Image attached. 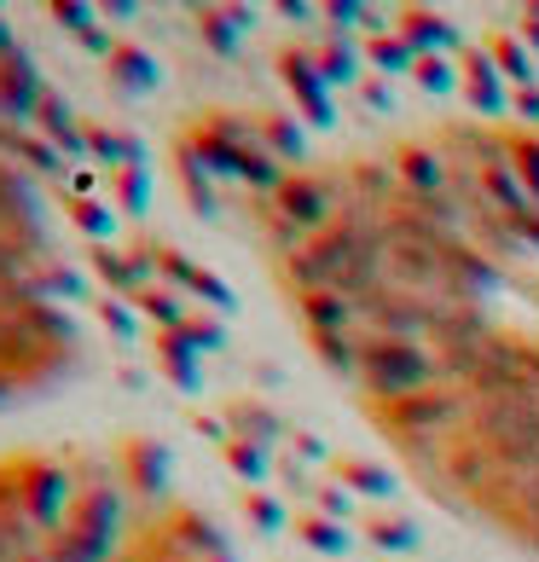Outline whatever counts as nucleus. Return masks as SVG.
<instances>
[{"instance_id": "nucleus-1", "label": "nucleus", "mask_w": 539, "mask_h": 562, "mask_svg": "<svg viewBox=\"0 0 539 562\" xmlns=\"http://www.w3.org/2000/svg\"><path fill=\"white\" fill-rule=\"evenodd\" d=\"M366 418L378 424L401 452H418V447L459 441V435L470 429V394L441 383V389L406 394V401H366Z\"/></svg>"}, {"instance_id": "nucleus-2", "label": "nucleus", "mask_w": 539, "mask_h": 562, "mask_svg": "<svg viewBox=\"0 0 539 562\" xmlns=\"http://www.w3.org/2000/svg\"><path fill=\"white\" fill-rule=\"evenodd\" d=\"M470 435L505 464L516 482H539V394H505V401H475Z\"/></svg>"}, {"instance_id": "nucleus-3", "label": "nucleus", "mask_w": 539, "mask_h": 562, "mask_svg": "<svg viewBox=\"0 0 539 562\" xmlns=\"http://www.w3.org/2000/svg\"><path fill=\"white\" fill-rule=\"evenodd\" d=\"M447 371L424 342H383V337H360V389L366 401H406V394L441 389Z\"/></svg>"}, {"instance_id": "nucleus-4", "label": "nucleus", "mask_w": 539, "mask_h": 562, "mask_svg": "<svg viewBox=\"0 0 539 562\" xmlns=\"http://www.w3.org/2000/svg\"><path fill=\"white\" fill-rule=\"evenodd\" d=\"M116 528H122V493H111V487H81L70 522L47 539V557H53V562H111Z\"/></svg>"}, {"instance_id": "nucleus-5", "label": "nucleus", "mask_w": 539, "mask_h": 562, "mask_svg": "<svg viewBox=\"0 0 539 562\" xmlns=\"http://www.w3.org/2000/svg\"><path fill=\"white\" fill-rule=\"evenodd\" d=\"M76 498H81V487L65 464H53V458H18V510H24V522L41 539H53L70 522Z\"/></svg>"}, {"instance_id": "nucleus-6", "label": "nucleus", "mask_w": 539, "mask_h": 562, "mask_svg": "<svg viewBox=\"0 0 539 562\" xmlns=\"http://www.w3.org/2000/svg\"><path fill=\"white\" fill-rule=\"evenodd\" d=\"M493 337H499V325L487 319V307H482V302L441 307V319H435V330H429V353L441 360L447 383H452V389H464V378L475 371V360H482V348H487Z\"/></svg>"}, {"instance_id": "nucleus-7", "label": "nucleus", "mask_w": 539, "mask_h": 562, "mask_svg": "<svg viewBox=\"0 0 539 562\" xmlns=\"http://www.w3.org/2000/svg\"><path fill=\"white\" fill-rule=\"evenodd\" d=\"M267 203H273L290 226H302L307 238H319L325 226L343 221V210H348L355 198H348V180H343V175H337V180H330V175H290Z\"/></svg>"}, {"instance_id": "nucleus-8", "label": "nucleus", "mask_w": 539, "mask_h": 562, "mask_svg": "<svg viewBox=\"0 0 539 562\" xmlns=\"http://www.w3.org/2000/svg\"><path fill=\"white\" fill-rule=\"evenodd\" d=\"M441 319L435 302H418V296H401V290H378L371 302H360V325L366 337H383V342H424L429 348V330Z\"/></svg>"}, {"instance_id": "nucleus-9", "label": "nucleus", "mask_w": 539, "mask_h": 562, "mask_svg": "<svg viewBox=\"0 0 539 562\" xmlns=\"http://www.w3.org/2000/svg\"><path fill=\"white\" fill-rule=\"evenodd\" d=\"M279 81H284V93L296 99V111L307 128H337V111H330V88H325V76L314 65V53L307 47H279Z\"/></svg>"}, {"instance_id": "nucleus-10", "label": "nucleus", "mask_w": 539, "mask_h": 562, "mask_svg": "<svg viewBox=\"0 0 539 562\" xmlns=\"http://www.w3.org/2000/svg\"><path fill=\"white\" fill-rule=\"evenodd\" d=\"M88 267H93V279L105 284V296H139V290H151V273H157V244H151V238L134 244V249L93 244V249H88Z\"/></svg>"}, {"instance_id": "nucleus-11", "label": "nucleus", "mask_w": 539, "mask_h": 562, "mask_svg": "<svg viewBox=\"0 0 539 562\" xmlns=\"http://www.w3.org/2000/svg\"><path fill=\"white\" fill-rule=\"evenodd\" d=\"M41 99H47V81H41L35 58L18 53L0 65V116H7V128H24V122H35Z\"/></svg>"}, {"instance_id": "nucleus-12", "label": "nucleus", "mask_w": 539, "mask_h": 562, "mask_svg": "<svg viewBox=\"0 0 539 562\" xmlns=\"http://www.w3.org/2000/svg\"><path fill=\"white\" fill-rule=\"evenodd\" d=\"M35 134L47 139L65 162H81V169H88V122L70 111L65 93L47 88V99H41V111H35Z\"/></svg>"}, {"instance_id": "nucleus-13", "label": "nucleus", "mask_w": 539, "mask_h": 562, "mask_svg": "<svg viewBox=\"0 0 539 562\" xmlns=\"http://www.w3.org/2000/svg\"><path fill=\"white\" fill-rule=\"evenodd\" d=\"M180 145L203 162V175H210V180H238V169H244V145L226 139L210 116H192V122H186Z\"/></svg>"}, {"instance_id": "nucleus-14", "label": "nucleus", "mask_w": 539, "mask_h": 562, "mask_svg": "<svg viewBox=\"0 0 539 562\" xmlns=\"http://www.w3.org/2000/svg\"><path fill=\"white\" fill-rule=\"evenodd\" d=\"M464 99H470V111L475 116H505L510 111V93H505V76L499 65H493V47H464Z\"/></svg>"}, {"instance_id": "nucleus-15", "label": "nucleus", "mask_w": 539, "mask_h": 562, "mask_svg": "<svg viewBox=\"0 0 539 562\" xmlns=\"http://www.w3.org/2000/svg\"><path fill=\"white\" fill-rule=\"evenodd\" d=\"M395 175L412 198H441L452 192V162L441 145H401L395 151Z\"/></svg>"}, {"instance_id": "nucleus-16", "label": "nucleus", "mask_w": 539, "mask_h": 562, "mask_svg": "<svg viewBox=\"0 0 539 562\" xmlns=\"http://www.w3.org/2000/svg\"><path fill=\"white\" fill-rule=\"evenodd\" d=\"M226 429H233V441H250V447H261V452H273L279 441H284V418L267 401H256V394H233V401H226Z\"/></svg>"}, {"instance_id": "nucleus-17", "label": "nucleus", "mask_w": 539, "mask_h": 562, "mask_svg": "<svg viewBox=\"0 0 539 562\" xmlns=\"http://www.w3.org/2000/svg\"><path fill=\"white\" fill-rule=\"evenodd\" d=\"M122 470H128V487L139 498H162L169 493V470L175 458L162 441H145V435H134V441H122Z\"/></svg>"}, {"instance_id": "nucleus-18", "label": "nucleus", "mask_w": 539, "mask_h": 562, "mask_svg": "<svg viewBox=\"0 0 539 562\" xmlns=\"http://www.w3.org/2000/svg\"><path fill=\"white\" fill-rule=\"evenodd\" d=\"M0 157L18 162V169H24L30 180H58V186L70 180V162L58 157L41 134H30V128H7V134H0Z\"/></svg>"}, {"instance_id": "nucleus-19", "label": "nucleus", "mask_w": 539, "mask_h": 562, "mask_svg": "<svg viewBox=\"0 0 539 562\" xmlns=\"http://www.w3.org/2000/svg\"><path fill=\"white\" fill-rule=\"evenodd\" d=\"M401 35L412 41V53H418V58H447V53L464 47L459 24H452L447 12H429V7H406L401 12Z\"/></svg>"}, {"instance_id": "nucleus-20", "label": "nucleus", "mask_w": 539, "mask_h": 562, "mask_svg": "<svg viewBox=\"0 0 539 562\" xmlns=\"http://www.w3.org/2000/svg\"><path fill=\"white\" fill-rule=\"evenodd\" d=\"M296 319L307 325V337H348L360 325V307L343 290H314V296H296Z\"/></svg>"}, {"instance_id": "nucleus-21", "label": "nucleus", "mask_w": 539, "mask_h": 562, "mask_svg": "<svg viewBox=\"0 0 539 562\" xmlns=\"http://www.w3.org/2000/svg\"><path fill=\"white\" fill-rule=\"evenodd\" d=\"M157 366H162V378H169L180 394H203V353L192 348V337L186 330H157Z\"/></svg>"}, {"instance_id": "nucleus-22", "label": "nucleus", "mask_w": 539, "mask_h": 562, "mask_svg": "<svg viewBox=\"0 0 539 562\" xmlns=\"http://www.w3.org/2000/svg\"><path fill=\"white\" fill-rule=\"evenodd\" d=\"M105 76L116 81L122 93H157V88H162V65H157V53L134 47V41H122V47L105 58Z\"/></svg>"}, {"instance_id": "nucleus-23", "label": "nucleus", "mask_w": 539, "mask_h": 562, "mask_svg": "<svg viewBox=\"0 0 539 562\" xmlns=\"http://www.w3.org/2000/svg\"><path fill=\"white\" fill-rule=\"evenodd\" d=\"M192 24H198V41H203V47H210L215 58H226V65H233V58L244 53V24H238L233 7H198Z\"/></svg>"}, {"instance_id": "nucleus-24", "label": "nucleus", "mask_w": 539, "mask_h": 562, "mask_svg": "<svg viewBox=\"0 0 539 562\" xmlns=\"http://www.w3.org/2000/svg\"><path fill=\"white\" fill-rule=\"evenodd\" d=\"M330 475L355 493V498H395L401 482H395V470H383V464H371V458H337L330 464Z\"/></svg>"}, {"instance_id": "nucleus-25", "label": "nucleus", "mask_w": 539, "mask_h": 562, "mask_svg": "<svg viewBox=\"0 0 539 562\" xmlns=\"http://www.w3.org/2000/svg\"><path fill=\"white\" fill-rule=\"evenodd\" d=\"M24 319H30V330L47 348H58V353H81V325H76V314H65L58 302H30L24 307Z\"/></svg>"}, {"instance_id": "nucleus-26", "label": "nucleus", "mask_w": 539, "mask_h": 562, "mask_svg": "<svg viewBox=\"0 0 539 562\" xmlns=\"http://www.w3.org/2000/svg\"><path fill=\"white\" fill-rule=\"evenodd\" d=\"M175 180H180V192H186V203H192V215H198V221H215V215H221L215 180L203 175V162L186 151V145H175Z\"/></svg>"}, {"instance_id": "nucleus-27", "label": "nucleus", "mask_w": 539, "mask_h": 562, "mask_svg": "<svg viewBox=\"0 0 539 562\" xmlns=\"http://www.w3.org/2000/svg\"><path fill=\"white\" fill-rule=\"evenodd\" d=\"M88 162L99 175H122V169H134V134H116L105 128V122H88Z\"/></svg>"}, {"instance_id": "nucleus-28", "label": "nucleus", "mask_w": 539, "mask_h": 562, "mask_svg": "<svg viewBox=\"0 0 539 562\" xmlns=\"http://www.w3.org/2000/svg\"><path fill=\"white\" fill-rule=\"evenodd\" d=\"M314 65L325 76V88H355L360 76V47H355V35H325V47L314 53Z\"/></svg>"}, {"instance_id": "nucleus-29", "label": "nucleus", "mask_w": 539, "mask_h": 562, "mask_svg": "<svg viewBox=\"0 0 539 562\" xmlns=\"http://www.w3.org/2000/svg\"><path fill=\"white\" fill-rule=\"evenodd\" d=\"M256 122H261V145H267L279 162H307V128H302L296 116L267 111V116H256Z\"/></svg>"}, {"instance_id": "nucleus-30", "label": "nucleus", "mask_w": 539, "mask_h": 562, "mask_svg": "<svg viewBox=\"0 0 539 562\" xmlns=\"http://www.w3.org/2000/svg\"><path fill=\"white\" fill-rule=\"evenodd\" d=\"M65 215H70V226L81 238H93V244H111L116 238V203H105V198H65Z\"/></svg>"}, {"instance_id": "nucleus-31", "label": "nucleus", "mask_w": 539, "mask_h": 562, "mask_svg": "<svg viewBox=\"0 0 539 562\" xmlns=\"http://www.w3.org/2000/svg\"><path fill=\"white\" fill-rule=\"evenodd\" d=\"M134 307H139V319L157 325V330H186V325H192V314H186V302H180V290H169V284L139 290Z\"/></svg>"}, {"instance_id": "nucleus-32", "label": "nucleus", "mask_w": 539, "mask_h": 562, "mask_svg": "<svg viewBox=\"0 0 539 562\" xmlns=\"http://www.w3.org/2000/svg\"><path fill=\"white\" fill-rule=\"evenodd\" d=\"M296 539H302L307 551H319V557H348V551H355L348 528H343V522H330V516H319V510L296 516Z\"/></svg>"}, {"instance_id": "nucleus-33", "label": "nucleus", "mask_w": 539, "mask_h": 562, "mask_svg": "<svg viewBox=\"0 0 539 562\" xmlns=\"http://www.w3.org/2000/svg\"><path fill=\"white\" fill-rule=\"evenodd\" d=\"M366 546H378L383 557H406V551L424 546V533H418V522H406V516H371Z\"/></svg>"}, {"instance_id": "nucleus-34", "label": "nucleus", "mask_w": 539, "mask_h": 562, "mask_svg": "<svg viewBox=\"0 0 539 562\" xmlns=\"http://www.w3.org/2000/svg\"><path fill=\"white\" fill-rule=\"evenodd\" d=\"M366 58H371L383 76H412V70H418V53H412V41H406L401 30L366 35Z\"/></svg>"}, {"instance_id": "nucleus-35", "label": "nucleus", "mask_w": 539, "mask_h": 562, "mask_svg": "<svg viewBox=\"0 0 539 562\" xmlns=\"http://www.w3.org/2000/svg\"><path fill=\"white\" fill-rule=\"evenodd\" d=\"M244 516H250V528L256 533H267V539H279L284 528H290V510H284V498L279 493H261V487H244Z\"/></svg>"}, {"instance_id": "nucleus-36", "label": "nucleus", "mask_w": 539, "mask_h": 562, "mask_svg": "<svg viewBox=\"0 0 539 562\" xmlns=\"http://www.w3.org/2000/svg\"><path fill=\"white\" fill-rule=\"evenodd\" d=\"M88 296V279L76 267H58V261H41L35 273V302H81Z\"/></svg>"}, {"instance_id": "nucleus-37", "label": "nucleus", "mask_w": 539, "mask_h": 562, "mask_svg": "<svg viewBox=\"0 0 539 562\" xmlns=\"http://www.w3.org/2000/svg\"><path fill=\"white\" fill-rule=\"evenodd\" d=\"M221 458H226V470H233L244 487H261L267 475H273V458H279V452H261V447H250V441H226Z\"/></svg>"}, {"instance_id": "nucleus-38", "label": "nucleus", "mask_w": 539, "mask_h": 562, "mask_svg": "<svg viewBox=\"0 0 539 562\" xmlns=\"http://www.w3.org/2000/svg\"><path fill=\"white\" fill-rule=\"evenodd\" d=\"M319 353V366L330 371V378H355L360 383V337L348 330V337H307Z\"/></svg>"}, {"instance_id": "nucleus-39", "label": "nucleus", "mask_w": 539, "mask_h": 562, "mask_svg": "<svg viewBox=\"0 0 539 562\" xmlns=\"http://www.w3.org/2000/svg\"><path fill=\"white\" fill-rule=\"evenodd\" d=\"M493 65H499V76L510 81L516 93L534 88V53L523 47V35H499V41H493Z\"/></svg>"}, {"instance_id": "nucleus-40", "label": "nucleus", "mask_w": 539, "mask_h": 562, "mask_svg": "<svg viewBox=\"0 0 539 562\" xmlns=\"http://www.w3.org/2000/svg\"><path fill=\"white\" fill-rule=\"evenodd\" d=\"M111 198L128 221H145V210H151V169H122L111 180Z\"/></svg>"}, {"instance_id": "nucleus-41", "label": "nucleus", "mask_w": 539, "mask_h": 562, "mask_svg": "<svg viewBox=\"0 0 539 562\" xmlns=\"http://www.w3.org/2000/svg\"><path fill=\"white\" fill-rule=\"evenodd\" d=\"M505 134H510V169L523 180V192L539 203V134L528 128H505Z\"/></svg>"}, {"instance_id": "nucleus-42", "label": "nucleus", "mask_w": 539, "mask_h": 562, "mask_svg": "<svg viewBox=\"0 0 539 562\" xmlns=\"http://www.w3.org/2000/svg\"><path fill=\"white\" fill-rule=\"evenodd\" d=\"M93 307H99V325H105L116 342H134V337H139L145 319H139V307H134L128 296H99Z\"/></svg>"}, {"instance_id": "nucleus-43", "label": "nucleus", "mask_w": 539, "mask_h": 562, "mask_svg": "<svg viewBox=\"0 0 539 562\" xmlns=\"http://www.w3.org/2000/svg\"><path fill=\"white\" fill-rule=\"evenodd\" d=\"M47 18H53V24L65 30L70 41H81L88 30H99V24H105V12H99V7H88V0H53V7H47Z\"/></svg>"}, {"instance_id": "nucleus-44", "label": "nucleus", "mask_w": 539, "mask_h": 562, "mask_svg": "<svg viewBox=\"0 0 539 562\" xmlns=\"http://www.w3.org/2000/svg\"><path fill=\"white\" fill-rule=\"evenodd\" d=\"M412 81H418L424 93H452V88H464V70L452 65V58H418V70H412Z\"/></svg>"}, {"instance_id": "nucleus-45", "label": "nucleus", "mask_w": 539, "mask_h": 562, "mask_svg": "<svg viewBox=\"0 0 539 562\" xmlns=\"http://www.w3.org/2000/svg\"><path fill=\"white\" fill-rule=\"evenodd\" d=\"M192 296L203 307H215V314H238V290L226 284L221 273H210V267H198V279H192Z\"/></svg>"}, {"instance_id": "nucleus-46", "label": "nucleus", "mask_w": 539, "mask_h": 562, "mask_svg": "<svg viewBox=\"0 0 539 562\" xmlns=\"http://www.w3.org/2000/svg\"><path fill=\"white\" fill-rule=\"evenodd\" d=\"M157 273L169 279L175 290H192V279H198V261L186 256V249H175V244H157Z\"/></svg>"}, {"instance_id": "nucleus-47", "label": "nucleus", "mask_w": 539, "mask_h": 562, "mask_svg": "<svg viewBox=\"0 0 539 562\" xmlns=\"http://www.w3.org/2000/svg\"><path fill=\"white\" fill-rule=\"evenodd\" d=\"M314 505H319V516H330V522L348 528V516H355V493H348L343 482H330V487H314Z\"/></svg>"}, {"instance_id": "nucleus-48", "label": "nucleus", "mask_w": 539, "mask_h": 562, "mask_svg": "<svg viewBox=\"0 0 539 562\" xmlns=\"http://www.w3.org/2000/svg\"><path fill=\"white\" fill-rule=\"evenodd\" d=\"M366 12H371V7H360V0H330L319 24H325L330 35H348V30H355V24L366 30Z\"/></svg>"}, {"instance_id": "nucleus-49", "label": "nucleus", "mask_w": 539, "mask_h": 562, "mask_svg": "<svg viewBox=\"0 0 539 562\" xmlns=\"http://www.w3.org/2000/svg\"><path fill=\"white\" fill-rule=\"evenodd\" d=\"M186 337H192L198 353H226V342H233L221 319H192V325H186Z\"/></svg>"}, {"instance_id": "nucleus-50", "label": "nucleus", "mask_w": 539, "mask_h": 562, "mask_svg": "<svg viewBox=\"0 0 539 562\" xmlns=\"http://www.w3.org/2000/svg\"><path fill=\"white\" fill-rule=\"evenodd\" d=\"M290 447H296L302 464H337V458H330V447L319 441L314 429H290Z\"/></svg>"}, {"instance_id": "nucleus-51", "label": "nucleus", "mask_w": 539, "mask_h": 562, "mask_svg": "<svg viewBox=\"0 0 539 562\" xmlns=\"http://www.w3.org/2000/svg\"><path fill=\"white\" fill-rule=\"evenodd\" d=\"M273 475H279L290 493H314V487H307V470H302L296 452H279V458H273Z\"/></svg>"}, {"instance_id": "nucleus-52", "label": "nucleus", "mask_w": 539, "mask_h": 562, "mask_svg": "<svg viewBox=\"0 0 539 562\" xmlns=\"http://www.w3.org/2000/svg\"><path fill=\"white\" fill-rule=\"evenodd\" d=\"M186 424H192L203 441H215V447L233 441V429H226V418H215V412H186Z\"/></svg>"}, {"instance_id": "nucleus-53", "label": "nucleus", "mask_w": 539, "mask_h": 562, "mask_svg": "<svg viewBox=\"0 0 539 562\" xmlns=\"http://www.w3.org/2000/svg\"><path fill=\"white\" fill-rule=\"evenodd\" d=\"M360 99H366V111H378V116L395 111V93H389V81H360Z\"/></svg>"}, {"instance_id": "nucleus-54", "label": "nucleus", "mask_w": 539, "mask_h": 562, "mask_svg": "<svg viewBox=\"0 0 539 562\" xmlns=\"http://www.w3.org/2000/svg\"><path fill=\"white\" fill-rule=\"evenodd\" d=\"M284 24H314V18H325V7H307V0H279L273 7Z\"/></svg>"}, {"instance_id": "nucleus-55", "label": "nucleus", "mask_w": 539, "mask_h": 562, "mask_svg": "<svg viewBox=\"0 0 539 562\" xmlns=\"http://www.w3.org/2000/svg\"><path fill=\"white\" fill-rule=\"evenodd\" d=\"M99 192V169L88 162V169H70V180H65V198H93Z\"/></svg>"}, {"instance_id": "nucleus-56", "label": "nucleus", "mask_w": 539, "mask_h": 562, "mask_svg": "<svg viewBox=\"0 0 539 562\" xmlns=\"http://www.w3.org/2000/svg\"><path fill=\"white\" fill-rule=\"evenodd\" d=\"M510 116H516V122H539V88L510 93Z\"/></svg>"}, {"instance_id": "nucleus-57", "label": "nucleus", "mask_w": 539, "mask_h": 562, "mask_svg": "<svg viewBox=\"0 0 539 562\" xmlns=\"http://www.w3.org/2000/svg\"><path fill=\"white\" fill-rule=\"evenodd\" d=\"M523 47L539 53V0H534V7H523Z\"/></svg>"}, {"instance_id": "nucleus-58", "label": "nucleus", "mask_w": 539, "mask_h": 562, "mask_svg": "<svg viewBox=\"0 0 539 562\" xmlns=\"http://www.w3.org/2000/svg\"><path fill=\"white\" fill-rule=\"evenodd\" d=\"M18 53H24V47H18V30L0 18V65H7V58H18Z\"/></svg>"}, {"instance_id": "nucleus-59", "label": "nucleus", "mask_w": 539, "mask_h": 562, "mask_svg": "<svg viewBox=\"0 0 539 562\" xmlns=\"http://www.w3.org/2000/svg\"><path fill=\"white\" fill-rule=\"evenodd\" d=\"M18 394H30L24 383H18V378H7V371H0V406H12L18 401Z\"/></svg>"}, {"instance_id": "nucleus-60", "label": "nucleus", "mask_w": 539, "mask_h": 562, "mask_svg": "<svg viewBox=\"0 0 539 562\" xmlns=\"http://www.w3.org/2000/svg\"><path fill=\"white\" fill-rule=\"evenodd\" d=\"M105 18H122V24H128V18H139V7H134V0H111Z\"/></svg>"}, {"instance_id": "nucleus-61", "label": "nucleus", "mask_w": 539, "mask_h": 562, "mask_svg": "<svg viewBox=\"0 0 539 562\" xmlns=\"http://www.w3.org/2000/svg\"><path fill=\"white\" fill-rule=\"evenodd\" d=\"M30 562H53V557H47V551H35V557H30Z\"/></svg>"}]
</instances>
